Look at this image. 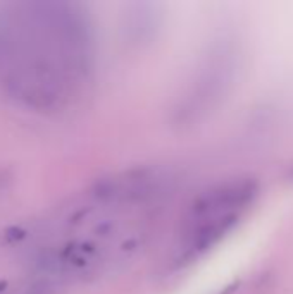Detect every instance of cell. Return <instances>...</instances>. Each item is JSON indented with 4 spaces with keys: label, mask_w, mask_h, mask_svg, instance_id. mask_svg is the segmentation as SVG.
I'll return each mask as SVG.
<instances>
[{
    "label": "cell",
    "mask_w": 293,
    "mask_h": 294,
    "mask_svg": "<svg viewBox=\"0 0 293 294\" xmlns=\"http://www.w3.org/2000/svg\"><path fill=\"white\" fill-rule=\"evenodd\" d=\"M6 287H7V282H6V280H0V292H2Z\"/></svg>",
    "instance_id": "obj_6"
},
{
    "label": "cell",
    "mask_w": 293,
    "mask_h": 294,
    "mask_svg": "<svg viewBox=\"0 0 293 294\" xmlns=\"http://www.w3.org/2000/svg\"><path fill=\"white\" fill-rule=\"evenodd\" d=\"M260 193L254 178H233L212 184L188 205L184 217L243 215Z\"/></svg>",
    "instance_id": "obj_3"
},
{
    "label": "cell",
    "mask_w": 293,
    "mask_h": 294,
    "mask_svg": "<svg viewBox=\"0 0 293 294\" xmlns=\"http://www.w3.org/2000/svg\"><path fill=\"white\" fill-rule=\"evenodd\" d=\"M162 14L159 7L152 2H137L126 21V36L135 47H143L155 40L161 30Z\"/></svg>",
    "instance_id": "obj_4"
},
{
    "label": "cell",
    "mask_w": 293,
    "mask_h": 294,
    "mask_svg": "<svg viewBox=\"0 0 293 294\" xmlns=\"http://www.w3.org/2000/svg\"><path fill=\"white\" fill-rule=\"evenodd\" d=\"M24 238V230L19 229V227H11L7 230V234H6V239L9 243H12V241H21V239Z\"/></svg>",
    "instance_id": "obj_5"
},
{
    "label": "cell",
    "mask_w": 293,
    "mask_h": 294,
    "mask_svg": "<svg viewBox=\"0 0 293 294\" xmlns=\"http://www.w3.org/2000/svg\"><path fill=\"white\" fill-rule=\"evenodd\" d=\"M240 69V47L231 36H219L210 43L187 92L174 108L178 126H193L214 110L233 86Z\"/></svg>",
    "instance_id": "obj_1"
},
{
    "label": "cell",
    "mask_w": 293,
    "mask_h": 294,
    "mask_svg": "<svg viewBox=\"0 0 293 294\" xmlns=\"http://www.w3.org/2000/svg\"><path fill=\"white\" fill-rule=\"evenodd\" d=\"M178 174L171 167H133L98 181L92 189V196L123 207L148 208L169 198L178 188Z\"/></svg>",
    "instance_id": "obj_2"
}]
</instances>
